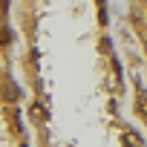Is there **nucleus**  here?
<instances>
[{
    "label": "nucleus",
    "instance_id": "1",
    "mask_svg": "<svg viewBox=\"0 0 147 147\" xmlns=\"http://www.w3.org/2000/svg\"><path fill=\"white\" fill-rule=\"evenodd\" d=\"M138 110H141V115H147V95L144 92L138 95Z\"/></svg>",
    "mask_w": 147,
    "mask_h": 147
}]
</instances>
